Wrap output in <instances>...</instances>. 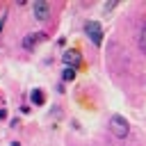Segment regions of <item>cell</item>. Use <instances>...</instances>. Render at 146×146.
Instances as JSON below:
<instances>
[{"instance_id": "obj_1", "label": "cell", "mask_w": 146, "mask_h": 146, "mask_svg": "<svg viewBox=\"0 0 146 146\" xmlns=\"http://www.w3.org/2000/svg\"><path fill=\"white\" fill-rule=\"evenodd\" d=\"M110 130H112L114 137L125 139L128 132H130V125H128V121H125L121 114H112V116H110Z\"/></svg>"}, {"instance_id": "obj_2", "label": "cell", "mask_w": 146, "mask_h": 146, "mask_svg": "<svg viewBox=\"0 0 146 146\" xmlns=\"http://www.w3.org/2000/svg\"><path fill=\"white\" fill-rule=\"evenodd\" d=\"M84 32H87V36L91 39L94 46H100V43H103V27H100V23L87 21V23H84Z\"/></svg>"}, {"instance_id": "obj_3", "label": "cell", "mask_w": 146, "mask_h": 146, "mask_svg": "<svg viewBox=\"0 0 146 146\" xmlns=\"http://www.w3.org/2000/svg\"><path fill=\"white\" fill-rule=\"evenodd\" d=\"M32 9H34V18H36V21H48V16H50V5H48L46 0L34 2Z\"/></svg>"}, {"instance_id": "obj_4", "label": "cell", "mask_w": 146, "mask_h": 146, "mask_svg": "<svg viewBox=\"0 0 146 146\" xmlns=\"http://www.w3.org/2000/svg\"><path fill=\"white\" fill-rule=\"evenodd\" d=\"M62 62H64L68 68H78V66H80V62H82V57H80V52H78V50H66V52L62 55Z\"/></svg>"}, {"instance_id": "obj_5", "label": "cell", "mask_w": 146, "mask_h": 146, "mask_svg": "<svg viewBox=\"0 0 146 146\" xmlns=\"http://www.w3.org/2000/svg\"><path fill=\"white\" fill-rule=\"evenodd\" d=\"M43 39H46L43 32H32V34H27V36L23 39V48H25V50H32V48H34L39 41H43Z\"/></svg>"}, {"instance_id": "obj_6", "label": "cell", "mask_w": 146, "mask_h": 146, "mask_svg": "<svg viewBox=\"0 0 146 146\" xmlns=\"http://www.w3.org/2000/svg\"><path fill=\"white\" fill-rule=\"evenodd\" d=\"M30 100H32L34 105H43V103H46V94H43L41 89H32V94H30Z\"/></svg>"}, {"instance_id": "obj_7", "label": "cell", "mask_w": 146, "mask_h": 146, "mask_svg": "<svg viewBox=\"0 0 146 146\" xmlns=\"http://www.w3.org/2000/svg\"><path fill=\"white\" fill-rule=\"evenodd\" d=\"M62 78H64V82H71V80H75V68H64V73H62Z\"/></svg>"}, {"instance_id": "obj_8", "label": "cell", "mask_w": 146, "mask_h": 146, "mask_svg": "<svg viewBox=\"0 0 146 146\" xmlns=\"http://www.w3.org/2000/svg\"><path fill=\"white\" fill-rule=\"evenodd\" d=\"M139 48H141V52H146V25L139 32Z\"/></svg>"}, {"instance_id": "obj_9", "label": "cell", "mask_w": 146, "mask_h": 146, "mask_svg": "<svg viewBox=\"0 0 146 146\" xmlns=\"http://www.w3.org/2000/svg\"><path fill=\"white\" fill-rule=\"evenodd\" d=\"M114 7H116V2H114V0H112V2H105V5H103V9H105V11H112Z\"/></svg>"}, {"instance_id": "obj_10", "label": "cell", "mask_w": 146, "mask_h": 146, "mask_svg": "<svg viewBox=\"0 0 146 146\" xmlns=\"http://www.w3.org/2000/svg\"><path fill=\"white\" fill-rule=\"evenodd\" d=\"M2 25H5V16L0 18V32H2Z\"/></svg>"}, {"instance_id": "obj_11", "label": "cell", "mask_w": 146, "mask_h": 146, "mask_svg": "<svg viewBox=\"0 0 146 146\" xmlns=\"http://www.w3.org/2000/svg\"><path fill=\"white\" fill-rule=\"evenodd\" d=\"M11 146H21V144H18V141H14V144H11Z\"/></svg>"}]
</instances>
